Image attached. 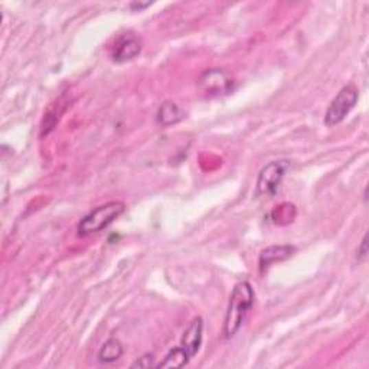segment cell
<instances>
[{"mask_svg": "<svg viewBox=\"0 0 369 369\" xmlns=\"http://www.w3.org/2000/svg\"><path fill=\"white\" fill-rule=\"evenodd\" d=\"M189 361L190 358L186 355V352L181 346H178L170 349L165 359L157 364L156 368H183L189 364Z\"/></svg>", "mask_w": 369, "mask_h": 369, "instance_id": "cell-11", "label": "cell"}, {"mask_svg": "<svg viewBox=\"0 0 369 369\" xmlns=\"http://www.w3.org/2000/svg\"><path fill=\"white\" fill-rule=\"evenodd\" d=\"M358 90L353 85L344 87L337 96L331 102V106L324 114V126L326 127H335L341 124L346 115L353 110L358 102Z\"/></svg>", "mask_w": 369, "mask_h": 369, "instance_id": "cell-3", "label": "cell"}, {"mask_svg": "<svg viewBox=\"0 0 369 369\" xmlns=\"http://www.w3.org/2000/svg\"><path fill=\"white\" fill-rule=\"evenodd\" d=\"M289 168L290 164L287 160H273L269 165H265L260 170L257 179V195L265 198L274 197L278 192V188L282 185V181Z\"/></svg>", "mask_w": 369, "mask_h": 369, "instance_id": "cell-4", "label": "cell"}, {"mask_svg": "<svg viewBox=\"0 0 369 369\" xmlns=\"http://www.w3.org/2000/svg\"><path fill=\"white\" fill-rule=\"evenodd\" d=\"M183 119H185V113L172 101L164 102V104L159 107L157 114H156V122L164 127L178 124Z\"/></svg>", "mask_w": 369, "mask_h": 369, "instance_id": "cell-9", "label": "cell"}, {"mask_svg": "<svg viewBox=\"0 0 369 369\" xmlns=\"http://www.w3.org/2000/svg\"><path fill=\"white\" fill-rule=\"evenodd\" d=\"M140 52H142V41L135 35L128 34L117 41L113 51V61L117 64H123L135 60Z\"/></svg>", "mask_w": 369, "mask_h": 369, "instance_id": "cell-7", "label": "cell"}, {"mask_svg": "<svg viewBox=\"0 0 369 369\" xmlns=\"http://www.w3.org/2000/svg\"><path fill=\"white\" fill-rule=\"evenodd\" d=\"M123 345L119 339L111 337L102 344L98 350V361L102 364H113L123 357Z\"/></svg>", "mask_w": 369, "mask_h": 369, "instance_id": "cell-10", "label": "cell"}, {"mask_svg": "<svg viewBox=\"0 0 369 369\" xmlns=\"http://www.w3.org/2000/svg\"><path fill=\"white\" fill-rule=\"evenodd\" d=\"M294 253H296V247L294 245H273V247L265 248L261 251L260 258H258L260 270L261 271L267 270L270 265L290 258Z\"/></svg>", "mask_w": 369, "mask_h": 369, "instance_id": "cell-8", "label": "cell"}, {"mask_svg": "<svg viewBox=\"0 0 369 369\" xmlns=\"http://www.w3.org/2000/svg\"><path fill=\"white\" fill-rule=\"evenodd\" d=\"M150 5H152V3H131L130 8H131V9H135V8H136V9L142 10V9H146L147 6H150Z\"/></svg>", "mask_w": 369, "mask_h": 369, "instance_id": "cell-15", "label": "cell"}, {"mask_svg": "<svg viewBox=\"0 0 369 369\" xmlns=\"http://www.w3.org/2000/svg\"><path fill=\"white\" fill-rule=\"evenodd\" d=\"M126 211V205L120 201H111L104 205L97 206L90 214H87L77 227L80 237H87L96 232H100L109 225H111L114 221L122 216Z\"/></svg>", "mask_w": 369, "mask_h": 369, "instance_id": "cell-2", "label": "cell"}, {"mask_svg": "<svg viewBox=\"0 0 369 369\" xmlns=\"http://www.w3.org/2000/svg\"><path fill=\"white\" fill-rule=\"evenodd\" d=\"M254 300H256V293L253 286L248 282H240L234 286L224 320L223 333L225 339H231L238 333V331L244 324L245 317L254 306Z\"/></svg>", "mask_w": 369, "mask_h": 369, "instance_id": "cell-1", "label": "cell"}, {"mask_svg": "<svg viewBox=\"0 0 369 369\" xmlns=\"http://www.w3.org/2000/svg\"><path fill=\"white\" fill-rule=\"evenodd\" d=\"M291 210H294V206H293V205H289V203L280 205L278 208L273 212V219H274V223L278 224V223H280V219H287V223H291L293 216H289V211H291Z\"/></svg>", "mask_w": 369, "mask_h": 369, "instance_id": "cell-12", "label": "cell"}, {"mask_svg": "<svg viewBox=\"0 0 369 369\" xmlns=\"http://www.w3.org/2000/svg\"><path fill=\"white\" fill-rule=\"evenodd\" d=\"M202 337H203V320L202 317L198 316L190 320L181 341V348L186 352V355L190 359L199 352L202 345Z\"/></svg>", "mask_w": 369, "mask_h": 369, "instance_id": "cell-6", "label": "cell"}, {"mask_svg": "<svg viewBox=\"0 0 369 369\" xmlns=\"http://www.w3.org/2000/svg\"><path fill=\"white\" fill-rule=\"evenodd\" d=\"M366 256H368V237L365 235L362 243H361V247L358 248V258L361 261H364L366 258Z\"/></svg>", "mask_w": 369, "mask_h": 369, "instance_id": "cell-14", "label": "cell"}, {"mask_svg": "<svg viewBox=\"0 0 369 369\" xmlns=\"http://www.w3.org/2000/svg\"><path fill=\"white\" fill-rule=\"evenodd\" d=\"M153 355H144L142 358H139L135 364L131 365V368H140V369H147V368H152V366H156L155 362H153Z\"/></svg>", "mask_w": 369, "mask_h": 369, "instance_id": "cell-13", "label": "cell"}, {"mask_svg": "<svg viewBox=\"0 0 369 369\" xmlns=\"http://www.w3.org/2000/svg\"><path fill=\"white\" fill-rule=\"evenodd\" d=\"M199 85L203 93L208 96H221L231 91L232 80L225 71L211 68L202 72V76L199 77Z\"/></svg>", "mask_w": 369, "mask_h": 369, "instance_id": "cell-5", "label": "cell"}]
</instances>
